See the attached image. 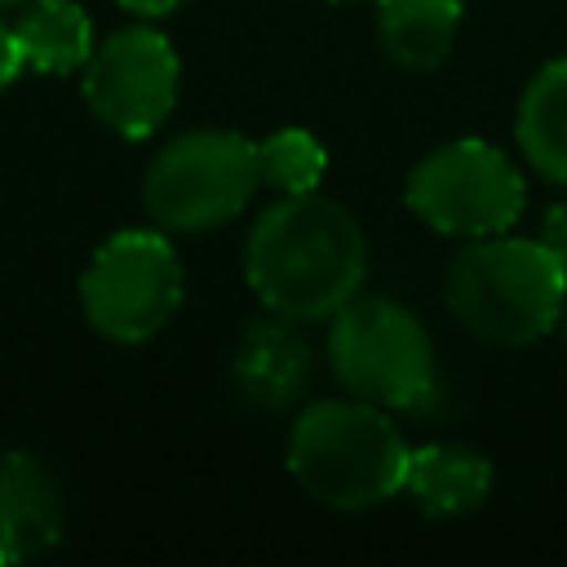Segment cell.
<instances>
[{
    "label": "cell",
    "mask_w": 567,
    "mask_h": 567,
    "mask_svg": "<svg viewBox=\"0 0 567 567\" xmlns=\"http://www.w3.org/2000/svg\"><path fill=\"white\" fill-rule=\"evenodd\" d=\"M22 53H18V40H13V27L0 18V93L22 75Z\"/></svg>",
    "instance_id": "17"
},
{
    "label": "cell",
    "mask_w": 567,
    "mask_h": 567,
    "mask_svg": "<svg viewBox=\"0 0 567 567\" xmlns=\"http://www.w3.org/2000/svg\"><path fill=\"white\" fill-rule=\"evenodd\" d=\"M182 257L159 230H115L80 275L89 328L115 346L151 341L182 306Z\"/></svg>",
    "instance_id": "6"
},
{
    "label": "cell",
    "mask_w": 567,
    "mask_h": 567,
    "mask_svg": "<svg viewBox=\"0 0 567 567\" xmlns=\"http://www.w3.org/2000/svg\"><path fill=\"white\" fill-rule=\"evenodd\" d=\"M22 66L40 75H71L84 71L93 53V22L75 0H22L18 18L9 22Z\"/></svg>",
    "instance_id": "12"
},
{
    "label": "cell",
    "mask_w": 567,
    "mask_h": 567,
    "mask_svg": "<svg viewBox=\"0 0 567 567\" xmlns=\"http://www.w3.org/2000/svg\"><path fill=\"white\" fill-rule=\"evenodd\" d=\"M412 447L390 412L363 399H319L288 430V474L328 509H372L403 492Z\"/></svg>",
    "instance_id": "3"
},
{
    "label": "cell",
    "mask_w": 567,
    "mask_h": 567,
    "mask_svg": "<svg viewBox=\"0 0 567 567\" xmlns=\"http://www.w3.org/2000/svg\"><path fill=\"white\" fill-rule=\"evenodd\" d=\"M328 363L354 399L385 412H421L439 385L421 319L390 297H350L328 319Z\"/></svg>",
    "instance_id": "4"
},
{
    "label": "cell",
    "mask_w": 567,
    "mask_h": 567,
    "mask_svg": "<svg viewBox=\"0 0 567 567\" xmlns=\"http://www.w3.org/2000/svg\"><path fill=\"white\" fill-rule=\"evenodd\" d=\"M62 540V487L31 452H0V563H27Z\"/></svg>",
    "instance_id": "10"
},
{
    "label": "cell",
    "mask_w": 567,
    "mask_h": 567,
    "mask_svg": "<svg viewBox=\"0 0 567 567\" xmlns=\"http://www.w3.org/2000/svg\"><path fill=\"white\" fill-rule=\"evenodd\" d=\"M403 492L430 518H456L487 501L492 492V461L465 443H425L408 456Z\"/></svg>",
    "instance_id": "11"
},
{
    "label": "cell",
    "mask_w": 567,
    "mask_h": 567,
    "mask_svg": "<svg viewBox=\"0 0 567 567\" xmlns=\"http://www.w3.org/2000/svg\"><path fill=\"white\" fill-rule=\"evenodd\" d=\"M257 164H261V186H270L279 195H306V190H319L328 155L315 133L279 128L257 142Z\"/></svg>",
    "instance_id": "15"
},
{
    "label": "cell",
    "mask_w": 567,
    "mask_h": 567,
    "mask_svg": "<svg viewBox=\"0 0 567 567\" xmlns=\"http://www.w3.org/2000/svg\"><path fill=\"white\" fill-rule=\"evenodd\" d=\"M301 319L266 310L239 332V346L230 354V385L235 394L257 412H284L301 399L315 372L310 341L297 328Z\"/></svg>",
    "instance_id": "9"
},
{
    "label": "cell",
    "mask_w": 567,
    "mask_h": 567,
    "mask_svg": "<svg viewBox=\"0 0 567 567\" xmlns=\"http://www.w3.org/2000/svg\"><path fill=\"white\" fill-rule=\"evenodd\" d=\"M514 137L523 159L545 177L567 186V58L545 62L523 89Z\"/></svg>",
    "instance_id": "14"
},
{
    "label": "cell",
    "mask_w": 567,
    "mask_h": 567,
    "mask_svg": "<svg viewBox=\"0 0 567 567\" xmlns=\"http://www.w3.org/2000/svg\"><path fill=\"white\" fill-rule=\"evenodd\" d=\"M461 27V0H377V40L403 71H439Z\"/></svg>",
    "instance_id": "13"
},
{
    "label": "cell",
    "mask_w": 567,
    "mask_h": 567,
    "mask_svg": "<svg viewBox=\"0 0 567 567\" xmlns=\"http://www.w3.org/2000/svg\"><path fill=\"white\" fill-rule=\"evenodd\" d=\"M244 275L266 310L301 323L332 319L363 288L368 239L337 199L319 190L284 195L252 221Z\"/></svg>",
    "instance_id": "1"
},
{
    "label": "cell",
    "mask_w": 567,
    "mask_h": 567,
    "mask_svg": "<svg viewBox=\"0 0 567 567\" xmlns=\"http://www.w3.org/2000/svg\"><path fill=\"white\" fill-rule=\"evenodd\" d=\"M403 199L430 230L452 239H483L518 221L527 186L505 151L483 137H456L412 164Z\"/></svg>",
    "instance_id": "7"
},
{
    "label": "cell",
    "mask_w": 567,
    "mask_h": 567,
    "mask_svg": "<svg viewBox=\"0 0 567 567\" xmlns=\"http://www.w3.org/2000/svg\"><path fill=\"white\" fill-rule=\"evenodd\" d=\"M182 62L155 27H124L93 44L84 62V102L111 133L142 142L177 106Z\"/></svg>",
    "instance_id": "8"
},
{
    "label": "cell",
    "mask_w": 567,
    "mask_h": 567,
    "mask_svg": "<svg viewBox=\"0 0 567 567\" xmlns=\"http://www.w3.org/2000/svg\"><path fill=\"white\" fill-rule=\"evenodd\" d=\"M563 337H567V306H563Z\"/></svg>",
    "instance_id": "20"
},
{
    "label": "cell",
    "mask_w": 567,
    "mask_h": 567,
    "mask_svg": "<svg viewBox=\"0 0 567 567\" xmlns=\"http://www.w3.org/2000/svg\"><path fill=\"white\" fill-rule=\"evenodd\" d=\"M452 319L492 346H532L563 323L567 275L540 239L483 235L470 239L443 279Z\"/></svg>",
    "instance_id": "2"
},
{
    "label": "cell",
    "mask_w": 567,
    "mask_h": 567,
    "mask_svg": "<svg viewBox=\"0 0 567 567\" xmlns=\"http://www.w3.org/2000/svg\"><path fill=\"white\" fill-rule=\"evenodd\" d=\"M261 186L257 142L235 128H190L159 146L142 177V204L159 230L199 235L252 199Z\"/></svg>",
    "instance_id": "5"
},
{
    "label": "cell",
    "mask_w": 567,
    "mask_h": 567,
    "mask_svg": "<svg viewBox=\"0 0 567 567\" xmlns=\"http://www.w3.org/2000/svg\"><path fill=\"white\" fill-rule=\"evenodd\" d=\"M115 4H124L128 13H142V18H164V13L182 9L186 0H115Z\"/></svg>",
    "instance_id": "18"
},
{
    "label": "cell",
    "mask_w": 567,
    "mask_h": 567,
    "mask_svg": "<svg viewBox=\"0 0 567 567\" xmlns=\"http://www.w3.org/2000/svg\"><path fill=\"white\" fill-rule=\"evenodd\" d=\"M18 4H22V0H0V13H4V9H18Z\"/></svg>",
    "instance_id": "19"
},
{
    "label": "cell",
    "mask_w": 567,
    "mask_h": 567,
    "mask_svg": "<svg viewBox=\"0 0 567 567\" xmlns=\"http://www.w3.org/2000/svg\"><path fill=\"white\" fill-rule=\"evenodd\" d=\"M332 4H337V0H332Z\"/></svg>",
    "instance_id": "21"
},
{
    "label": "cell",
    "mask_w": 567,
    "mask_h": 567,
    "mask_svg": "<svg viewBox=\"0 0 567 567\" xmlns=\"http://www.w3.org/2000/svg\"><path fill=\"white\" fill-rule=\"evenodd\" d=\"M540 244L554 252V261H558L563 275H567V204L549 208V217H545V226H540Z\"/></svg>",
    "instance_id": "16"
}]
</instances>
